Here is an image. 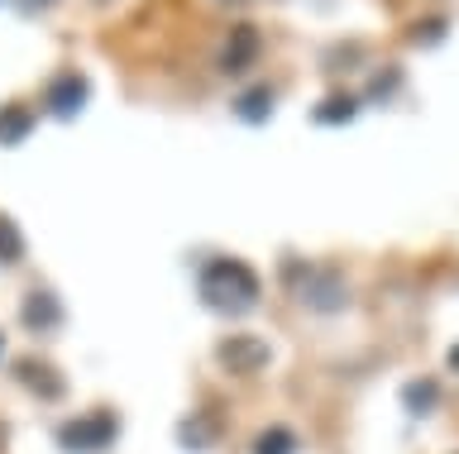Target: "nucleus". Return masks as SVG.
<instances>
[{
    "label": "nucleus",
    "mask_w": 459,
    "mask_h": 454,
    "mask_svg": "<svg viewBox=\"0 0 459 454\" xmlns=\"http://www.w3.org/2000/svg\"><path fill=\"white\" fill-rule=\"evenodd\" d=\"M416 44H440L445 39V20H426V24H416Z\"/></svg>",
    "instance_id": "dca6fc26"
},
{
    "label": "nucleus",
    "mask_w": 459,
    "mask_h": 454,
    "mask_svg": "<svg viewBox=\"0 0 459 454\" xmlns=\"http://www.w3.org/2000/svg\"><path fill=\"white\" fill-rule=\"evenodd\" d=\"M0 354H5V339H0Z\"/></svg>",
    "instance_id": "aec40b11"
},
{
    "label": "nucleus",
    "mask_w": 459,
    "mask_h": 454,
    "mask_svg": "<svg viewBox=\"0 0 459 454\" xmlns=\"http://www.w3.org/2000/svg\"><path fill=\"white\" fill-rule=\"evenodd\" d=\"M115 435H120L115 411H86V416H72L57 425V445L67 454H100V450H110Z\"/></svg>",
    "instance_id": "7ed1b4c3"
},
{
    "label": "nucleus",
    "mask_w": 459,
    "mask_h": 454,
    "mask_svg": "<svg viewBox=\"0 0 459 454\" xmlns=\"http://www.w3.org/2000/svg\"><path fill=\"white\" fill-rule=\"evenodd\" d=\"M254 454H297V435L287 425H268V431H258Z\"/></svg>",
    "instance_id": "ddd939ff"
},
{
    "label": "nucleus",
    "mask_w": 459,
    "mask_h": 454,
    "mask_svg": "<svg viewBox=\"0 0 459 454\" xmlns=\"http://www.w3.org/2000/svg\"><path fill=\"white\" fill-rule=\"evenodd\" d=\"M29 134H34V110L20 101L0 106V149H20Z\"/></svg>",
    "instance_id": "9d476101"
},
{
    "label": "nucleus",
    "mask_w": 459,
    "mask_h": 454,
    "mask_svg": "<svg viewBox=\"0 0 459 454\" xmlns=\"http://www.w3.org/2000/svg\"><path fill=\"white\" fill-rule=\"evenodd\" d=\"M20 321H24V330H34V335H53V330H63L67 311H63V302H57V292L34 287L20 302Z\"/></svg>",
    "instance_id": "0eeeda50"
},
{
    "label": "nucleus",
    "mask_w": 459,
    "mask_h": 454,
    "mask_svg": "<svg viewBox=\"0 0 459 454\" xmlns=\"http://www.w3.org/2000/svg\"><path fill=\"white\" fill-rule=\"evenodd\" d=\"M397 81H402V73H397V67H387V77H373L368 96H387V91H397Z\"/></svg>",
    "instance_id": "f3484780"
},
{
    "label": "nucleus",
    "mask_w": 459,
    "mask_h": 454,
    "mask_svg": "<svg viewBox=\"0 0 459 454\" xmlns=\"http://www.w3.org/2000/svg\"><path fill=\"white\" fill-rule=\"evenodd\" d=\"M178 440L186 450H211V440H215V425L206 416H192V421H182L178 425Z\"/></svg>",
    "instance_id": "2eb2a0df"
},
{
    "label": "nucleus",
    "mask_w": 459,
    "mask_h": 454,
    "mask_svg": "<svg viewBox=\"0 0 459 454\" xmlns=\"http://www.w3.org/2000/svg\"><path fill=\"white\" fill-rule=\"evenodd\" d=\"M215 364L235 378H254L273 364V349H268L264 335H225L221 345H215Z\"/></svg>",
    "instance_id": "20e7f679"
},
{
    "label": "nucleus",
    "mask_w": 459,
    "mask_h": 454,
    "mask_svg": "<svg viewBox=\"0 0 459 454\" xmlns=\"http://www.w3.org/2000/svg\"><path fill=\"white\" fill-rule=\"evenodd\" d=\"M196 296L201 306L215 311V316H249V311L258 306V296H264V278L254 273L244 259H211L206 268H201L196 278Z\"/></svg>",
    "instance_id": "f257e3e1"
},
{
    "label": "nucleus",
    "mask_w": 459,
    "mask_h": 454,
    "mask_svg": "<svg viewBox=\"0 0 459 454\" xmlns=\"http://www.w3.org/2000/svg\"><path fill=\"white\" fill-rule=\"evenodd\" d=\"M20 382L29 392H39L43 402H57V397L67 392V382L57 378V368L53 364H39V359H20Z\"/></svg>",
    "instance_id": "1a4fd4ad"
},
{
    "label": "nucleus",
    "mask_w": 459,
    "mask_h": 454,
    "mask_svg": "<svg viewBox=\"0 0 459 454\" xmlns=\"http://www.w3.org/2000/svg\"><path fill=\"white\" fill-rule=\"evenodd\" d=\"M24 5H29V10H34V5H53V0H24Z\"/></svg>",
    "instance_id": "6ab92c4d"
},
{
    "label": "nucleus",
    "mask_w": 459,
    "mask_h": 454,
    "mask_svg": "<svg viewBox=\"0 0 459 454\" xmlns=\"http://www.w3.org/2000/svg\"><path fill=\"white\" fill-rule=\"evenodd\" d=\"M436 402H440V388H436L430 378L407 382V388H402V407H407L411 416H430V411H436Z\"/></svg>",
    "instance_id": "f8f14e48"
},
{
    "label": "nucleus",
    "mask_w": 459,
    "mask_h": 454,
    "mask_svg": "<svg viewBox=\"0 0 459 454\" xmlns=\"http://www.w3.org/2000/svg\"><path fill=\"white\" fill-rule=\"evenodd\" d=\"M258 53H264V34H258L254 24H235V30H230V39L221 44V73H225V77L249 73V67L258 63Z\"/></svg>",
    "instance_id": "423d86ee"
},
{
    "label": "nucleus",
    "mask_w": 459,
    "mask_h": 454,
    "mask_svg": "<svg viewBox=\"0 0 459 454\" xmlns=\"http://www.w3.org/2000/svg\"><path fill=\"white\" fill-rule=\"evenodd\" d=\"M287 278H292V292L307 311L335 316V311L350 306V282H344L335 268H287Z\"/></svg>",
    "instance_id": "f03ea898"
},
{
    "label": "nucleus",
    "mask_w": 459,
    "mask_h": 454,
    "mask_svg": "<svg viewBox=\"0 0 459 454\" xmlns=\"http://www.w3.org/2000/svg\"><path fill=\"white\" fill-rule=\"evenodd\" d=\"M86 101H91V81H86L77 67H72V73H57L48 81V91H43V106H48L53 120H77L86 110Z\"/></svg>",
    "instance_id": "39448f33"
},
{
    "label": "nucleus",
    "mask_w": 459,
    "mask_h": 454,
    "mask_svg": "<svg viewBox=\"0 0 459 454\" xmlns=\"http://www.w3.org/2000/svg\"><path fill=\"white\" fill-rule=\"evenodd\" d=\"M230 110H235V120H244V124H268L273 110H278V91H273L268 81L264 87H249L230 101Z\"/></svg>",
    "instance_id": "6e6552de"
},
{
    "label": "nucleus",
    "mask_w": 459,
    "mask_h": 454,
    "mask_svg": "<svg viewBox=\"0 0 459 454\" xmlns=\"http://www.w3.org/2000/svg\"><path fill=\"white\" fill-rule=\"evenodd\" d=\"M354 116H359V96H350V91H330L325 101L311 110L316 124H350Z\"/></svg>",
    "instance_id": "9b49d317"
},
{
    "label": "nucleus",
    "mask_w": 459,
    "mask_h": 454,
    "mask_svg": "<svg viewBox=\"0 0 459 454\" xmlns=\"http://www.w3.org/2000/svg\"><path fill=\"white\" fill-rule=\"evenodd\" d=\"M450 368H459V345L450 349Z\"/></svg>",
    "instance_id": "a211bd4d"
},
{
    "label": "nucleus",
    "mask_w": 459,
    "mask_h": 454,
    "mask_svg": "<svg viewBox=\"0 0 459 454\" xmlns=\"http://www.w3.org/2000/svg\"><path fill=\"white\" fill-rule=\"evenodd\" d=\"M24 259V235L5 210H0V263H20Z\"/></svg>",
    "instance_id": "4468645a"
}]
</instances>
